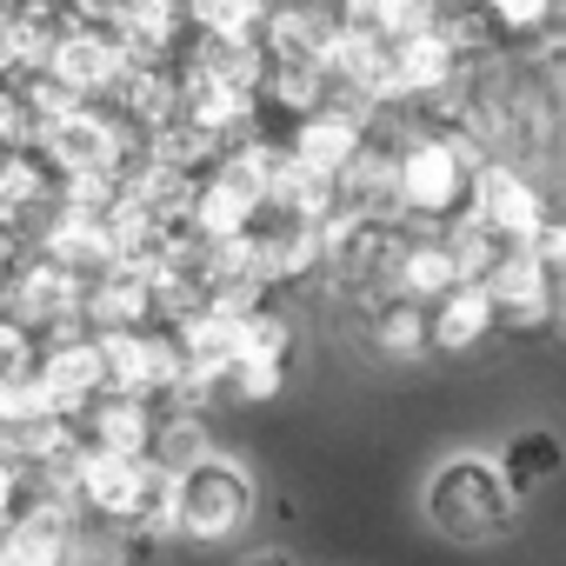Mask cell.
Returning a JSON list of instances; mask_svg holds the SVG:
<instances>
[{"mask_svg": "<svg viewBox=\"0 0 566 566\" xmlns=\"http://www.w3.org/2000/svg\"><path fill=\"white\" fill-rule=\"evenodd\" d=\"M493 154L467 127H413L394 154V213L420 233L453 227L473 207V180Z\"/></svg>", "mask_w": 566, "mask_h": 566, "instance_id": "1", "label": "cell"}, {"mask_svg": "<svg viewBox=\"0 0 566 566\" xmlns=\"http://www.w3.org/2000/svg\"><path fill=\"white\" fill-rule=\"evenodd\" d=\"M520 493L506 486L493 453H447L427 486H420V513L447 546H493L520 526Z\"/></svg>", "mask_w": 566, "mask_h": 566, "instance_id": "2", "label": "cell"}, {"mask_svg": "<svg viewBox=\"0 0 566 566\" xmlns=\"http://www.w3.org/2000/svg\"><path fill=\"white\" fill-rule=\"evenodd\" d=\"M67 486H74L81 513L101 520V526H114V533H140V539L174 533V473L160 460H127V453L81 447Z\"/></svg>", "mask_w": 566, "mask_h": 566, "instance_id": "3", "label": "cell"}, {"mask_svg": "<svg viewBox=\"0 0 566 566\" xmlns=\"http://www.w3.org/2000/svg\"><path fill=\"white\" fill-rule=\"evenodd\" d=\"M253 506H260V486L240 460L227 453H207L193 460L187 473H174V533L193 539V546H227L253 526Z\"/></svg>", "mask_w": 566, "mask_h": 566, "instance_id": "4", "label": "cell"}, {"mask_svg": "<svg viewBox=\"0 0 566 566\" xmlns=\"http://www.w3.org/2000/svg\"><path fill=\"white\" fill-rule=\"evenodd\" d=\"M0 314L21 321V327H34L41 347H48L54 334L87 327V273H74V266H61V260H48V253H28V260L8 273Z\"/></svg>", "mask_w": 566, "mask_h": 566, "instance_id": "5", "label": "cell"}, {"mask_svg": "<svg viewBox=\"0 0 566 566\" xmlns=\"http://www.w3.org/2000/svg\"><path fill=\"white\" fill-rule=\"evenodd\" d=\"M101 354H107V380L114 394H134V400H154L167 407L187 380V354L174 340V327H134V334H101Z\"/></svg>", "mask_w": 566, "mask_h": 566, "instance_id": "6", "label": "cell"}, {"mask_svg": "<svg viewBox=\"0 0 566 566\" xmlns=\"http://www.w3.org/2000/svg\"><path fill=\"white\" fill-rule=\"evenodd\" d=\"M374 114H380V107L334 94L327 107H314L307 120H294V127H287V154H294L301 167H314V174L340 180V174L360 160V147H367V134H374Z\"/></svg>", "mask_w": 566, "mask_h": 566, "instance_id": "7", "label": "cell"}, {"mask_svg": "<svg viewBox=\"0 0 566 566\" xmlns=\"http://www.w3.org/2000/svg\"><path fill=\"white\" fill-rule=\"evenodd\" d=\"M294 374V321L280 307H260L240 321V347H233V367H227V394L233 400H273Z\"/></svg>", "mask_w": 566, "mask_h": 566, "instance_id": "8", "label": "cell"}, {"mask_svg": "<svg viewBox=\"0 0 566 566\" xmlns=\"http://www.w3.org/2000/svg\"><path fill=\"white\" fill-rule=\"evenodd\" d=\"M480 227H493L506 247H526L539 227H546V213H553V200L539 193V180L520 167V160H486L480 167V180H473V207H467Z\"/></svg>", "mask_w": 566, "mask_h": 566, "instance_id": "9", "label": "cell"}, {"mask_svg": "<svg viewBox=\"0 0 566 566\" xmlns=\"http://www.w3.org/2000/svg\"><path fill=\"white\" fill-rule=\"evenodd\" d=\"M41 394L54 400L61 420H81L101 394H114L107 380V354H101V334L74 327V334H54L41 347Z\"/></svg>", "mask_w": 566, "mask_h": 566, "instance_id": "10", "label": "cell"}, {"mask_svg": "<svg viewBox=\"0 0 566 566\" xmlns=\"http://www.w3.org/2000/svg\"><path fill=\"white\" fill-rule=\"evenodd\" d=\"M467 74H473V54L453 41L447 21L427 28V34L394 41V107L400 101H447Z\"/></svg>", "mask_w": 566, "mask_h": 566, "instance_id": "11", "label": "cell"}, {"mask_svg": "<svg viewBox=\"0 0 566 566\" xmlns=\"http://www.w3.org/2000/svg\"><path fill=\"white\" fill-rule=\"evenodd\" d=\"M127 48H120V34H107V28H67L61 41H54V54H48V67L41 74H54L74 101H107L120 81H127Z\"/></svg>", "mask_w": 566, "mask_h": 566, "instance_id": "12", "label": "cell"}, {"mask_svg": "<svg viewBox=\"0 0 566 566\" xmlns=\"http://www.w3.org/2000/svg\"><path fill=\"white\" fill-rule=\"evenodd\" d=\"M486 294H493L506 334H539V327H553V294H559V280H553L526 247H513V253L486 273Z\"/></svg>", "mask_w": 566, "mask_h": 566, "instance_id": "13", "label": "cell"}, {"mask_svg": "<svg viewBox=\"0 0 566 566\" xmlns=\"http://www.w3.org/2000/svg\"><path fill=\"white\" fill-rule=\"evenodd\" d=\"M81 440L94 453H127V460H154V433H160V407L134 400V394H101L81 420Z\"/></svg>", "mask_w": 566, "mask_h": 566, "instance_id": "14", "label": "cell"}, {"mask_svg": "<svg viewBox=\"0 0 566 566\" xmlns=\"http://www.w3.org/2000/svg\"><path fill=\"white\" fill-rule=\"evenodd\" d=\"M134 327H160L154 273H140V266L94 273L87 280V334H134Z\"/></svg>", "mask_w": 566, "mask_h": 566, "instance_id": "15", "label": "cell"}, {"mask_svg": "<svg viewBox=\"0 0 566 566\" xmlns=\"http://www.w3.org/2000/svg\"><path fill=\"white\" fill-rule=\"evenodd\" d=\"M427 321H433V354H473L500 334V307L486 294V280H460L447 301L427 307Z\"/></svg>", "mask_w": 566, "mask_h": 566, "instance_id": "16", "label": "cell"}, {"mask_svg": "<svg viewBox=\"0 0 566 566\" xmlns=\"http://www.w3.org/2000/svg\"><path fill=\"white\" fill-rule=\"evenodd\" d=\"M453 287H460V260H453V247H447L440 233H420V227H413V240L400 247V260H394V273H387V294L433 307V301H447Z\"/></svg>", "mask_w": 566, "mask_h": 566, "instance_id": "17", "label": "cell"}, {"mask_svg": "<svg viewBox=\"0 0 566 566\" xmlns=\"http://www.w3.org/2000/svg\"><path fill=\"white\" fill-rule=\"evenodd\" d=\"M367 347H374L380 360H394V367L427 360V354H433V321H427V307H420V301H400V294H380V301L367 307Z\"/></svg>", "mask_w": 566, "mask_h": 566, "instance_id": "18", "label": "cell"}, {"mask_svg": "<svg viewBox=\"0 0 566 566\" xmlns=\"http://www.w3.org/2000/svg\"><path fill=\"white\" fill-rule=\"evenodd\" d=\"M493 460H500L506 486H513L520 500H533V493H546V486L566 473V440H559L553 427H520Z\"/></svg>", "mask_w": 566, "mask_h": 566, "instance_id": "19", "label": "cell"}, {"mask_svg": "<svg viewBox=\"0 0 566 566\" xmlns=\"http://www.w3.org/2000/svg\"><path fill=\"white\" fill-rule=\"evenodd\" d=\"M566 0H480L493 41H553Z\"/></svg>", "mask_w": 566, "mask_h": 566, "instance_id": "20", "label": "cell"}, {"mask_svg": "<svg viewBox=\"0 0 566 566\" xmlns=\"http://www.w3.org/2000/svg\"><path fill=\"white\" fill-rule=\"evenodd\" d=\"M213 440H207V413H187V407H160V433H154V460L167 473H187L193 460H207Z\"/></svg>", "mask_w": 566, "mask_h": 566, "instance_id": "21", "label": "cell"}, {"mask_svg": "<svg viewBox=\"0 0 566 566\" xmlns=\"http://www.w3.org/2000/svg\"><path fill=\"white\" fill-rule=\"evenodd\" d=\"M440 240L453 247V260H460V280H486V273H493V266L513 253V247H506L493 227H480L473 213H460L453 227H440Z\"/></svg>", "mask_w": 566, "mask_h": 566, "instance_id": "22", "label": "cell"}, {"mask_svg": "<svg viewBox=\"0 0 566 566\" xmlns=\"http://www.w3.org/2000/svg\"><path fill=\"white\" fill-rule=\"evenodd\" d=\"M440 0H374V34L380 41H407V34H427L440 28Z\"/></svg>", "mask_w": 566, "mask_h": 566, "instance_id": "23", "label": "cell"}, {"mask_svg": "<svg viewBox=\"0 0 566 566\" xmlns=\"http://www.w3.org/2000/svg\"><path fill=\"white\" fill-rule=\"evenodd\" d=\"M41 374V334L0 314V380H34Z\"/></svg>", "mask_w": 566, "mask_h": 566, "instance_id": "24", "label": "cell"}, {"mask_svg": "<svg viewBox=\"0 0 566 566\" xmlns=\"http://www.w3.org/2000/svg\"><path fill=\"white\" fill-rule=\"evenodd\" d=\"M28 500H34V473H28L21 460L0 453V533L21 520V506H28Z\"/></svg>", "mask_w": 566, "mask_h": 566, "instance_id": "25", "label": "cell"}, {"mask_svg": "<svg viewBox=\"0 0 566 566\" xmlns=\"http://www.w3.org/2000/svg\"><path fill=\"white\" fill-rule=\"evenodd\" d=\"M526 253H533L553 280H566V213H546V227L526 240Z\"/></svg>", "mask_w": 566, "mask_h": 566, "instance_id": "26", "label": "cell"}, {"mask_svg": "<svg viewBox=\"0 0 566 566\" xmlns=\"http://www.w3.org/2000/svg\"><path fill=\"white\" fill-rule=\"evenodd\" d=\"M233 566H301V559H294L287 546H253V553H240Z\"/></svg>", "mask_w": 566, "mask_h": 566, "instance_id": "27", "label": "cell"}, {"mask_svg": "<svg viewBox=\"0 0 566 566\" xmlns=\"http://www.w3.org/2000/svg\"><path fill=\"white\" fill-rule=\"evenodd\" d=\"M553 327L566 334V280H559V294H553Z\"/></svg>", "mask_w": 566, "mask_h": 566, "instance_id": "28", "label": "cell"}, {"mask_svg": "<svg viewBox=\"0 0 566 566\" xmlns=\"http://www.w3.org/2000/svg\"><path fill=\"white\" fill-rule=\"evenodd\" d=\"M8 154H14V147H8V140H0V160H8Z\"/></svg>", "mask_w": 566, "mask_h": 566, "instance_id": "29", "label": "cell"}, {"mask_svg": "<svg viewBox=\"0 0 566 566\" xmlns=\"http://www.w3.org/2000/svg\"><path fill=\"white\" fill-rule=\"evenodd\" d=\"M0 294H8V273H0Z\"/></svg>", "mask_w": 566, "mask_h": 566, "instance_id": "30", "label": "cell"}]
</instances>
